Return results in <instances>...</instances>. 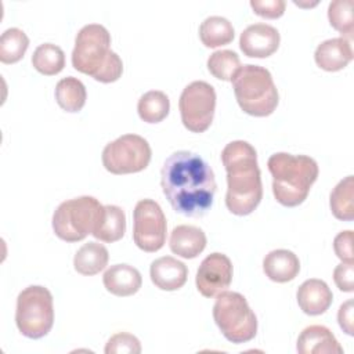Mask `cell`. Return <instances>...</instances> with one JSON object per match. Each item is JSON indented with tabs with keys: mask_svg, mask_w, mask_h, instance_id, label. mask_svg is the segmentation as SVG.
Returning a JSON list of instances; mask_svg holds the SVG:
<instances>
[{
	"mask_svg": "<svg viewBox=\"0 0 354 354\" xmlns=\"http://www.w3.org/2000/svg\"><path fill=\"white\" fill-rule=\"evenodd\" d=\"M162 191L173 210L185 217H203L217 189L210 165L195 152H173L160 170Z\"/></svg>",
	"mask_w": 354,
	"mask_h": 354,
	"instance_id": "obj_1",
	"label": "cell"
},
{
	"mask_svg": "<svg viewBox=\"0 0 354 354\" xmlns=\"http://www.w3.org/2000/svg\"><path fill=\"white\" fill-rule=\"evenodd\" d=\"M221 162L227 171V209L235 216L250 214L263 198L254 147L243 140L231 141L221 151Z\"/></svg>",
	"mask_w": 354,
	"mask_h": 354,
	"instance_id": "obj_2",
	"label": "cell"
},
{
	"mask_svg": "<svg viewBox=\"0 0 354 354\" xmlns=\"http://www.w3.org/2000/svg\"><path fill=\"white\" fill-rule=\"evenodd\" d=\"M72 65L101 83L116 82L123 73L122 58L111 50V33L100 24L84 25L77 32Z\"/></svg>",
	"mask_w": 354,
	"mask_h": 354,
	"instance_id": "obj_3",
	"label": "cell"
},
{
	"mask_svg": "<svg viewBox=\"0 0 354 354\" xmlns=\"http://www.w3.org/2000/svg\"><path fill=\"white\" fill-rule=\"evenodd\" d=\"M272 176V194L278 203L286 207L301 205L318 178V163L307 155L288 152L272 153L267 160Z\"/></svg>",
	"mask_w": 354,
	"mask_h": 354,
	"instance_id": "obj_4",
	"label": "cell"
},
{
	"mask_svg": "<svg viewBox=\"0 0 354 354\" xmlns=\"http://www.w3.org/2000/svg\"><path fill=\"white\" fill-rule=\"evenodd\" d=\"M231 82L236 102L245 113L264 118L277 109L279 94L270 71L264 66L241 65Z\"/></svg>",
	"mask_w": 354,
	"mask_h": 354,
	"instance_id": "obj_5",
	"label": "cell"
},
{
	"mask_svg": "<svg viewBox=\"0 0 354 354\" xmlns=\"http://www.w3.org/2000/svg\"><path fill=\"white\" fill-rule=\"evenodd\" d=\"M104 212L94 196L83 195L64 201L53 214V230L65 242H77L93 234Z\"/></svg>",
	"mask_w": 354,
	"mask_h": 354,
	"instance_id": "obj_6",
	"label": "cell"
},
{
	"mask_svg": "<svg viewBox=\"0 0 354 354\" xmlns=\"http://www.w3.org/2000/svg\"><path fill=\"white\" fill-rule=\"evenodd\" d=\"M213 319L223 336L235 344L252 340L257 333V318L248 300L238 292L224 290L217 295Z\"/></svg>",
	"mask_w": 354,
	"mask_h": 354,
	"instance_id": "obj_7",
	"label": "cell"
},
{
	"mask_svg": "<svg viewBox=\"0 0 354 354\" xmlns=\"http://www.w3.org/2000/svg\"><path fill=\"white\" fill-rule=\"evenodd\" d=\"M15 324L18 330L29 339L46 336L54 324L51 292L40 285H30L17 297Z\"/></svg>",
	"mask_w": 354,
	"mask_h": 354,
	"instance_id": "obj_8",
	"label": "cell"
},
{
	"mask_svg": "<svg viewBox=\"0 0 354 354\" xmlns=\"http://www.w3.org/2000/svg\"><path fill=\"white\" fill-rule=\"evenodd\" d=\"M148 141L138 134H123L102 149V165L112 174H130L144 170L151 162Z\"/></svg>",
	"mask_w": 354,
	"mask_h": 354,
	"instance_id": "obj_9",
	"label": "cell"
},
{
	"mask_svg": "<svg viewBox=\"0 0 354 354\" xmlns=\"http://www.w3.org/2000/svg\"><path fill=\"white\" fill-rule=\"evenodd\" d=\"M178 108L184 127L192 133L206 131L214 118L216 91L212 84L195 80L184 87Z\"/></svg>",
	"mask_w": 354,
	"mask_h": 354,
	"instance_id": "obj_10",
	"label": "cell"
},
{
	"mask_svg": "<svg viewBox=\"0 0 354 354\" xmlns=\"http://www.w3.org/2000/svg\"><path fill=\"white\" fill-rule=\"evenodd\" d=\"M133 241L147 253L158 252L166 242V217L158 202L141 199L133 210Z\"/></svg>",
	"mask_w": 354,
	"mask_h": 354,
	"instance_id": "obj_11",
	"label": "cell"
},
{
	"mask_svg": "<svg viewBox=\"0 0 354 354\" xmlns=\"http://www.w3.org/2000/svg\"><path fill=\"white\" fill-rule=\"evenodd\" d=\"M232 263L224 253H210L196 271V289L205 297H214L230 288L232 281Z\"/></svg>",
	"mask_w": 354,
	"mask_h": 354,
	"instance_id": "obj_12",
	"label": "cell"
},
{
	"mask_svg": "<svg viewBox=\"0 0 354 354\" xmlns=\"http://www.w3.org/2000/svg\"><path fill=\"white\" fill-rule=\"evenodd\" d=\"M279 32L268 24L249 25L239 37V47L246 57L267 58L279 47Z\"/></svg>",
	"mask_w": 354,
	"mask_h": 354,
	"instance_id": "obj_13",
	"label": "cell"
},
{
	"mask_svg": "<svg viewBox=\"0 0 354 354\" xmlns=\"http://www.w3.org/2000/svg\"><path fill=\"white\" fill-rule=\"evenodd\" d=\"M149 277L156 288L171 292L184 286L188 277V268L177 259L163 256L151 263Z\"/></svg>",
	"mask_w": 354,
	"mask_h": 354,
	"instance_id": "obj_14",
	"label": "cell"
},
{
	"mask_svg": "<svg viewBox=\"0 0 354 354\" xmlns=\"http://www.w3.org/2000/svg\"><path fill=\"white\" fill-rule=\"evenodd\" d=\"M297 304L307 315H321L332 304L333 293L322 279L311 278L304 281L296 292Z\"/></svg>",
	"mask_w": 354,
	"mask_h": 354,
	"instance_id": "obj_15",
	"label": "cell"
},
{
	"mask_svg": "<svg viewBox=\"0 0 354 354\" xmlns=\"http://www.w3.org/2000/svg\"><path fill=\"white\" fill-rule=\"evenodd\" d=\"M314 59L321 69L326 72H337L346 68L353 59L351 43L344 37L324 40L315 48Z\"/></svg>",
	"mask_w": 354,
	"mask_h": 354,
	"instance_id": "obj_16",
	"label": "cell"
},
{
	"mask_svg": "<svg viewBox=\"0 0 354 354\" xmlns=\"http://www.w3.org/2000/svg\"><path fill=\"white\" fill-rule=\"evenodd\" d=\"M296 348L300 354H342L343 347L335 335L324 325H310L297 337Z\"/></svg>",
	"mask_w": 354,
	"mask_h": 354,
	"instance_id": "obj_17",
	"label": "cell"
},
{
	"mask_svg": "<svg viewBox=\"0 0 354 354\" xmlns=\"http://www.w3.org/2000/svg\"><path fill=\"white\" fill-rule=\"evenodd\" d=\"M105 289L119 297H127L137 293L142 285L140 271L130 264H113L102 277Z\"/></svg>",
	"mask_w": 354,
	"mask_h": 354,
	"instance_id": "obj_18",
	"label": "cell"
},
{
	"mask_svg": "<svg viewBox=\"0 0 354 354\" xmlns=\"http://www.w3.org/2000/svg\"><path fill=\"white\" fill-rule=\"evenodd\" d=\"M205 232L195 225H177L170 232V250L183 259H195L206 248Z\"/></svg>",
	"mask_w": 354,
	"mask_h": 354,
	"instance_id": "obj_19",
	"label": "cell"
},
{
	"mask_svg": "<svg viewBox=\"0 0 354 354\" xmlns=\"http://www.w3.org/2000/svg\"><path fill=\"white\" fill-rule=\"evenodd\" d=\"M263 271L268 279L285 283L297 277L300 271V260L292 250L275 249L266 254L263 260Z\"/></svg>",
	"mask_w": 354,
	"mask_h": 354,
	"instance_id": "obj_20",
	"label": "cell"
},
{
	"mask_svg": "<svg viewBox=\"0 0 354 354\" xmlns=\"http://www.w3.org/2000/svg\"><path fill=\"white\" fill-rule=\"evenodd\" d=\"M109 260L108 249L100 242H87L77 249L73 257L75 270L86 277L102 271Z\"/></svg>",
	"mask_w": 354,
	"mask_h": 354,
	"instance_id": "obj_21",
	"label": "cell"
},
{
	"mask_svg": "<svg viewBox=\"0 0 354 354\" xmlns=\"http://www.w3.org/2000/svg\"><path fill=\"white\" fill-rule=\"evenodd\" d=\"M126 232V214L116 205H105L102 216L97 223L93 236L101 242L112 243L123 238Z\"/></svg>",
	"mask_w": 354,
	"mask_h": 354,
	"instance_id": "obj_22",
	"label": "cell"
},
{
	"mask_svg": "<svg viewBox=\"0 0 354 354\" xmlns=\"http://www.w3.org/2000/svg\"><path fill=\"white\" fill-rule=\"evenodd\" d=\"M235 30L232 24L220 15L207 17L199 26V37L205 47L216 48L234 40Z\"/></svg>",
	"mask_w": 354,
	"mask_h": 354,
	"instance_id": "obj_23",
	"label": "cell"
},
{
	"mask_svg": "<svg viewBox=\"0 0 354 354\" xmlns=\"http://www.w3.org/2000/svg\"><path fill=\"white\" fill-rule=\"evenodd\" d=\"M55 101L66 112H79L87 100V91L82 80L73 76L61 79L55 86Z\"/></svg>",
	"mask_w": 354,
	"mask_h": 354,
	"instance_id": "obj_24",
	"label": "cell"
},
{
	"mask_svg": "<svg viewBox=\"0 0 354 354\" xmlns=\"http://www.w3.org/2000/svg\"><path fill=\"white\" fill-rule=\"evenodd\" d=\"M354 177L347 176L332 189L329 206L337 220L351 221L354 218Z\"/></svg>",
	"mask_w": 354,
	"mask_h": 354,
	"instance_id": "obj_25",
	"label": "cell"
},
{
	"mask_svg": "<svg viewBox=\"0 0 354 354\" xmlns=\"http://www.w3.org/2000/svg\"><path fill=\"white\" fill-rule=\"evenodd\" d=\"M170 100L159 90H151L142 94L137 104V112L141 120L147 123H159L169 115Z\"/></svg>",
	"mask_w": 354,
	"mask_h": 354,
	"instance_id": "obj_26",
	"label": "cell"
},
{
	"mask_svg": "<svg viewBox=\"0 0 354 354\" xmlns=\"http://www.w3.org/2000/svg\"><path fill=\"white\" fill-rule=\"evenodd\" d=\"M32 65L39 73L53 76L64 69L65 54L59 46L53 43H43L33 51Z\"/></svg>",
	"mask_w": 354,
	"mask_h": 354,
	"instance_id": "obj_27",
	"label": "cell"
},
{
	"mask_svg": "<svg viewBox=\"0 0 354 354\" xmlns=\"http://www.w3.org/2000/svg\"><path fill=\"white\" fill-rule=\"evenodd\" d=\"M29 37L19 28H8L0 37V61L3 64H15L26 53Z\"/></svg>",
	"mask_w": 354,
	"mask_h": 354,
	"instance_id": "obj_28",
	"label": "cell"
},
{
	"mask_svg": "<svg viewBox=\"0 0 354 354\" xmlns=\"http://www.w3.org/2000/svg\"><path fill=\"white\" fill-rule=\"evenodd\" d=\"M354 1L353 0H335L329 3L328 19L333 29H336L342 37L351 39L354 33Z\"/></svg>",
	"mask_w": 354,
	"mask_h": 354,
	"instance_id": "obj_29",
	"label": "cell"
},
{
	"mask_svg": "<svg viewBox=\"0 0 354 354\" xmlns=\"http://www.w3.org/2000/svg\"><path fill=\"white\" fill-rule=\"evenodd\" d=\"M241 68V59L232 50H218L207 58L209 72L220 80L231 82L236 71Z\"/></svg>",
	"mask_w": 354,
	"mask_h": 354,
	"instance_id": "obj_30",
	"label": "cell"
},
{
	"mask_svg": "<svg viewBox=\"0 0 354 354\" xmlns=\"http://www.w3.org/2000/svg\"><path fill=\"white\" fill-rule=\"evenodd\" d=\"M104 351L105 354H140L141 343L134 335L119 332L111 336L105 344Z\"/></svg>",
	"mask_w": 354,
	"mask_h": 354,
	"instance_id": "obj_31",
	"label": "cell"
},
{
	"mask_svg": "<svg viewBox=\"0 0 354 354\" xmlns=\"http://www.w3.org/2000/svg\"><path fill=\"white\" fill-rule=\"evenodd\" d=\"M250 7L259 17L275 19L283 15L286 3L283 0H250Z\"/></svg>",
	"mask_w": 354,
	"mask_h": 354,
	"instance_id": "obj_32",
	"label": "cell"
},
{
	"mask_svg": "<svg viewBox=\"0 0 354 354\" xmlns=\"http://www.w3.org/2000/svg\"><path fill=\"white\" fill-rule=\"evenodd\" d=\"M333 250H335V254L342 260V263L353 264L354 253H353V231L351 230L342 231L335 236Z\"/></svg>",
	"mask_w": 354,
	"mask_h": 354,
	"instance_id": "obj_33",
	"label": "cell"
},
{
	"mask_svg": "<svg viewBox=\"0 0 354 354\" xmlns=\"http://www.w3.org/2000/svg\"><path fill=\"white\" fill-rule=\"evenodd\" d=\"M333 281L342 292L354 290V267L350 263H340L333 270Z\"/></svg>",
	"mask_w": 354,
	"mask_h": 354,
	"instance_id": "obj_34",
	"label": "cell"
},
{
	"mask_svg": "<svg viewBox=\"0 0 354 354\" xmlns=\"http://www.w3.org/2000/svg\"><path fill=\"white\" fill-rule=\"evenodd\" d=\"M337 321L340 328L343 329L344 333L353 335L354 333V325H353V300L348 299L344 301L337 311Z\"/></svg>",
	"mask_w": 354,
	"mask_h": 354,
	"instance_id": "obj_35",
	"label": "cell"
}]
</instances>
